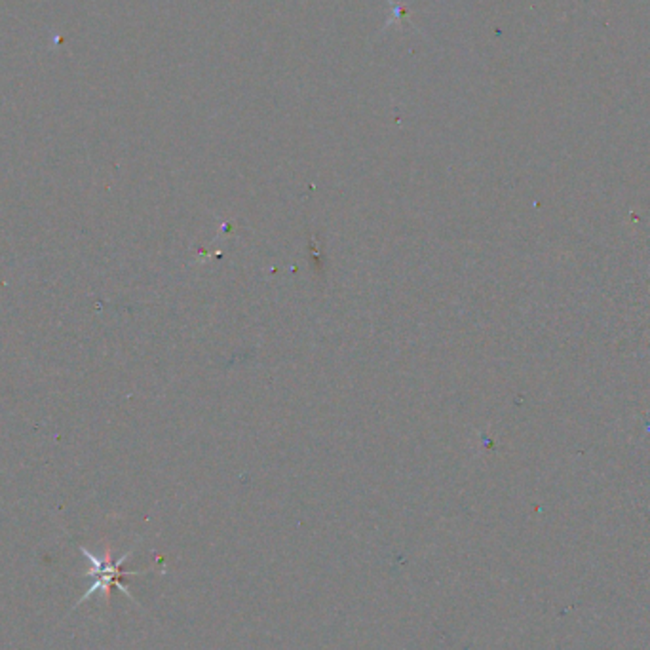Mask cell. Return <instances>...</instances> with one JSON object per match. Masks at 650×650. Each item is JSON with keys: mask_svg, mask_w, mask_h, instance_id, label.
Masks as SVG:
<instances>
[{"mask_svg": "<svg viewBox=\"0 0 650 650\" xmlns=\"http://www.w3.org/2000/svg\"><path fill=\"white\" fill-rule=\"evenodd\" d=\"M80 552H82V555L86 557V561L90 563V571L86 573V576H94L96 580H94L92 586L88 588V592H86V594L80 597V601H78L76 604L84 603L86 599L94 597L96 594H103V595L107 597V601H108V594H111L108 590H111L113 586L118 588L126 597L136 601L134 595L129 594V590L122 584V578H124V576L143 574V573H147V571H127V573L122 571V565L126 563V559H127L129 555H132V552H126L120 559H113V557H111V552H108V550L105 552L103 557L94 555L92 552H88L86 548H80Z\"/></svg>", "mask_w": 650, "mask_h": 650, "instance_id": "1", "label": "cell"}]
</instances>
